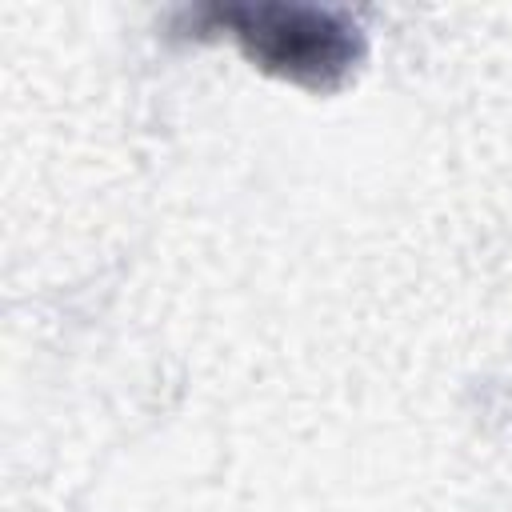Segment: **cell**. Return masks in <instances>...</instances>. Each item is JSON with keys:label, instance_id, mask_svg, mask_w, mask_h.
<instances>
[{"label": "cell", "instance_id": "6da1fadb", "mask_svg": "<svg viewBox=\"0 0 512 512\" xmlns=\"http://www.w3.org/2000/svg\"><path fill=\"white\" fill-rule=\"evenodd\" d=\"M224 20L232 24L236 40L260 68L308 88L340 84L360 56V36L352 32L348 20L332 12L264 4V8H228Z\"/></svg>", "mask_w": 512, "mask_h": 512}]
</instances>
